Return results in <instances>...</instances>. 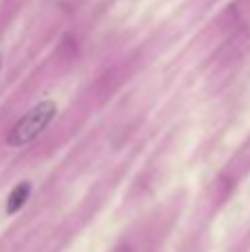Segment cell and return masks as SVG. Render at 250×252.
I'll list each match as a JSON object with an SVG mask.
<instances>
[{
  "mask_svg": "<svg viewBox=\"0 0 250 252\" xmlns=\"http://www.w3.org/2000/svg\"><path fill=\"white\" fill-rule=\"evenodd\" d=\"M58 115V104L53 100H42L35 106H31L16 124L9 128L7 133V146L20 148L31 144L33 139H38L44 130L49 128V124L53 122V118Z\"/></svg>",
  "mask_w": 250,
  "mask_h": 252,
  "instance_id": "6da1fadb",
  "label": "cell"
},
{
  "mask_svg": "<svg viewBox=\"0 0 250 252\" xmlns=\"http://www.w3.org/2000/svg\"><path fill=\"white\" fill-rule=\"evenodd\" d=\"M29 195H31V184L29 182H22V184H18L16 188H13L11 192H9V197H7V215H16V213H20L22 208H25V204H27V199H29Z\"/></svg>",
  "mask_w": 250,
  "mask_h": 252,
  "instance_id": "7a4b0ae2",
  "label": "cell"
},
{
  "mask_svg": "<svg viewBox=\"0 0 250 252\" xmlns=\"http://www.w3.org/2000/svg\"><path fill=\"white\" fill-rule=\"evenodd\" d=\"M0 66H2V56H0Z\"/></svg>",
  "mask_w": 250,
  "mask_h": 252,
  "instance_id": "3957f363",
  "label": "cell"
}]
</instances>
